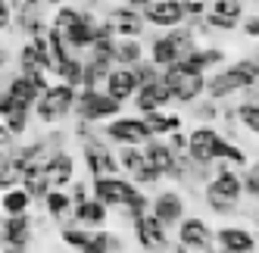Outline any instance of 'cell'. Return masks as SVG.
<instances>
[{
	"mask_svg": "<svg viewBox=\"0 0 259 253\" xmlns=\"http://www.w3.org/2000/svg\"><path fill=\"white\" fill-rule=\"evenodd\" d=\"M203 203L222 222H231L234 216H240L244 213V169L222 162L212 175V182L203 188Z\"/></svg>",
	"mask_w": 259,
	"mask_h": 253,
	"instance_id": "6da1fadb",
	"label": "cell"
},
{
	"mask_svg": "<svg viewBox=\"0 0 259 253\" xmlns=\"http://www.w3.org/2000/svg\"><path fill=\"white\" fill-rule=\"evenodd\" d=\"M50 25L72 50L81 53V57L91 53V47L97 44V34H100V19L94 16V10L75 7V4H63L60 10H53Z\"/></svg>",
	"mask_w": 259,
	"mask_h": 253,
	"instance_id": "7a4b0ae2",
	"label": "cell"
},
{
	"mask_svg": "<svg viewBox=\"0 0 259 253\" xmlns=\"http://www.w3.org/2000/svg\"><path fill=\"white\" fill-rule=\"evenodd\" d=\"M256 81H259V66H256V60L247 53V57L231 60L228 66H222L219 72H212V75L206 78V97L225 103L231 97H240Z\"/></svg>",
	"mask_w": 259,
	"mask_h": 253,
	"instance_id": "3957f363",
	"label": "cell"
},
{
	"mask_svg": "<svg viewBox=\"0 0 259 253\" xmlns=\"http://www.w3.org/2000/svg\"><path fill=\"white\" fill-rule=\"evenodd\" d=\"M75 103H78V88L66 81H53L34 106V119L41 125H50V129L63 125L66 119H75Z\"/></svg>",
	"mask_w": 259,
	"mask_h": 253,
	"instance_id": "277c9868",
	"label": "cell"
},
{
	"mask_svg": "<svg viewBox=\"0 0 259 253\" xmlns=\"http://www.w3.org/2000/svg\"><path fill=\"white\" fill-rule=\"evenodd\" d=\"M206 78H209L206 72L194 69L188 60H181L178 66H172V69L162 72V81L169 85L175 106H194L197 100L206 97Z\"/></svg>",
	"mask_w": 259,
	"mask_h": 253,
	"instance_id": "5b68a950",
	"label": "cell"
},
{
	"mask_svg": "<svg viewBox=\"0 0 259 253\" xmlns=\"http://www.w3.org/2000/svg\"><path fill=\"white\" fill-rule=\"evenodd\" d=\"M41 94L44 91L28 75L13 72L10 81L4 85V94H0V116H10V113H34V106H38Z\"/></svg>",
	"mask_w": 259,
	"mask_h": 253,
	"instance_id": "8992f818",
	"label": "cell"
},
{
	"mask_svg": "<svg viewBox=\"0 0 259 253\" xmlns=\"http://www.w3.org/2000/svg\"><path fill=\"white\" fill-rule=\"evenodd\" d=\"M103 138L113 147H147L153 141V132L144 116H116L103 125Z\"/></svg>",
	"mask_w": 259,
	"mask_h": 253,
	"instance_id": "52a82bcc",
	"label": "cell"
},
{
	"mask_svg": "<svg viewBox=\"0 0 259 253\" xmlns=\"http://www.w3.org/2000/svg\"><path fill=\"white\" fill-rule=\"evenodd\" d=\"M119 100H113L103 88H91V91H78V103H75V119H84L91 125H106L116 116H122Z\"/></svg>",
	"mask_w": 259,
	"mask_h": 253,
	"instance_id": "ba28073f",
	"label": "cell"
},
{
	"mask_svg": "<svg viewBox=\"0 0 259 253\" xmlns=\"http://www.w3.org/2000/svg\"><path fill=\"white\" fill-rule=\"evenodd\" d=\"M138 191H141V188H138L128 175L91 178V197H97L103 206H109V213H113V209H119V213H122L128 203H132V197H135Z\"/></svg>",
	"mask_w": 259,
	"mask_h": 253,
	"instance_id": "9c48e42d",
	"label": "cell"
},
{
	"mask_svg": "<svg viewBox=\"0 0 259 253\" xmlns=\"http://www.w3.org/2000/svg\"><path fill=\"white\" fill-rule=\"evenodd\" d=\"M81 162L91 178H106V175H122L119 166V147H113L106 138H97L81 147Z\"/></svg>",
	"mask_w": 259,
	"mask_h": 253,
	"instance_id": "30bf717a",
	"label": "cell"
},
{
	"mask_svg": "<svg viewBox=\"0 0 259 253\" xmlns=\"http://www.w3.org/2000/svg\"><path fill=\"white\" fill-rule=\"evenodd\" d=\"M132 234H135V244L141 253H165L175 241L169 238V225L159 222L153 213L141 216V219L132 222Z\"/></svg>",
	"mask_w": 259,
	"mask_h": 253,
	"instance_id": "8fae6325",
	"label": "cell"
},
{
	"mask_svg": "<svg viewBox=\"0 0 259 253\" xmlns=\"http://www.w3.org/2000/svg\"><path fill=\"white\" fill-rule=\"evenodd\" d=\"M175 241L191 247L194 253H215V225L206 216H188L175 228Z\"/></svg>",
	"mask_w": 259,
	"mask_h": 253,
	"instance_id": "7c38bea8",
	"label": "cell"
},
{
	"mask_svg": "<svg viewBox=\"0 0 259 253\" xmlns=\"http://www.w3.org/2000/svg\"><path fill=\"white\" fill-rule=\"evenodd\" d=\"M203 19L212 28V34H234L247 19V4H240V0H212Z\"/></svg>",
	"mask_w": 259,
	"mask_h": 253,
	"instance_id": "4fadbf2b",
	"label": "cell"
},
{
	"mask_svg": "<svg viewBox=\"0 0 259 253\" xmlns=\"http://www.w3.org/2000/svg\"><path fill=\"white\" fill-rule=\"evenodd\" d=\"M215 247L225 253H259V234L244 222H222L215 225Z\"/></svg>",
	"mask_w": 259,
	"mask_h": 253,
	"instance_id": "5bb4252c",
	"label": "cell"
},
{
	"mask_svg": "<svg viewBox=\"0 0 259 253\" xmlns=\"http://www.w3.org/2000/svg\"><path fill=\"white\" fill-rule=\"evenodd\" d=\"M150 213L159 222H165L169 228H178L181 219H188V191H178V188L156 191L153 203H150Z\"/></svg>",
	"mask_w": 259,
	"mask_h": 253,
	"instance_id": "9a60e30c",
	"label": "cell"
},
{
	"mask_svg": "<svg viewBox=\"0 0 259 253\" xmlns=\"http://www.w3.org/2000/svg\"><path fill=\"white\" fill-rule=\"evenodd\" d=\"M103 19L109 22V28L116 31V38H144L147 28H150V25H147V19H144V13L135 10V7H128V4L106 7Z\"/></svg>",
	"mask_w": 259,
	"mask_h": 253,
	"instance_id": "2e32d148",
	"label": "cell"
},
{
	"mask_svg": "<svg viewBox=\"0 0 259 253\" xmlns=\"http://www.w3.org/2000/svg\"><path fill=\"white\" fill-rule=\"evenodd\" d=\"M144 19L150 28L169 31V28H178V25L188 22V13H184L181 0H156V4H150L144 10Z\"/></svg>",
	"mask_w": 259,
	"mask_h": 253,
	"instance_id": "e0dca14e",
	"label": "cell"
},
{
	"mask_svg": "<svg viewBox=\"0 0 259 253\" xmlns=\"http://www.w3.org/2000/svg\"><path fill=\"white\" fill-rule=\"evenodd\" d=\"M132 106L138 110V116H150V113H159V110H172L175 100H172V91L162 78L153 81V85H144L138 97L132 100Z\"/></svg>",
	"mask_w": 259,
	"mask_h": 253,
	"instance_id": "ac0fdd59",
	"label": "cell"
},
{
	"mask_svg": "<svg viewBox=\"0 0 259 253\" xmlns=\"http://www.w3.org/2000/svg\"><path fill=\"white\" fill-rule=\"evenodd\" d=\"M0 241H4V247H31V241H34V219L28 213L25 216H4Z\"/></svg>",
	"mask_w": 259,
	"mask_h": 253,
	"instance_id": "d6986e66",
	"label": "cell"
},
{
	"mask_svg": "<svg viewBox=\"0 0 259 253\" xmlns=\"http://www.w3.org/2000/svg\"><path fill=\"white\" fill-rule=\"evenodd\" d=\"M103 91L113 97V100H119V103H128V100H135V97H138L141 81H138V75H135V69L116 66L113 72H109V78H106V85H103Z\"/></svg>",
	"mask_w": 259,
	"mask_h": 253,
	"instance_id": "ffe728a7",
	"label": "cell"
},
{
	"mask_svg": "<svg viewBox=\"0 0 259 253\" xmlns=\"http://www.w3.org/2000/svg\"><path fill=\"white\" fill-rule=\"evenodd\" d=\"M47 175H50V185L53 188H60V191L72 188V185L78 182V178H75V153H72L69 147L53 150V156L47 162Z\"/></svg>",
	"mask_w": 259,
	"mask_h": 253,
	"instance_id": "44dd1931",
	"label": "cell"
},
{
	"mask_svg": "<svg viewBox=\"0 0 259 253\" xmlns=\"http://www.w3.org/2000/svg\"><path fill=\"white\" fill-rule=\"evenodd\" d=\"M41 206H44V216H47V219H50L53 225H60V228L69 225L72 216H75V200H72V194H69V191H60V188H53Z\"/></svg>",
	"mask_w": 259,
	"mask_h": 253,
	"instance_id": "7402d4cb",
	"label": "cell"
},
{
	"mask_svg": "<svg viewBox=\"0 0 259 253\" xmlns=\"http://www.w3.org/2000/svg\"><path fill=\"white\" fill-rule=\"evenodd\" d=\"M144 153H147V162L169 182V175H172V169H175V162H178V153L172 150V144L165 141V138H153L150 144L144 147Z\"/></svg>",
	"mask_w": 259,
	"mask_h": 253,
	"instance_id": "603a6c76",
	"label": "cell"
},
{
	"mask_svg": "<svg viewBox=\"0 0 259 253\" xmlns=\"http://www.w3.org/2000/svg\"><path fill=\"white\" fill-rule=\"evenodd\" d=\"M228 60V50L222 47V44H200L194 53H188V63L194 66V69H200V72H206V75H212V72H219L222 66H228L225 63Z\"/></svg>",
	"mask_w": 259,
	"mask_h": 253,
	"instance_id": "cb8c5ba5",
	"label": "cell"
},
{
	"mask_svg": "<svg viewBox=\"0 0 259 253\" xmlns=\"http://www.w3.org/2000/svg\"><path fill=\"white\" fill-rule=\"evenodd\" d=\"M147 60V47L141 38H119L116 47H113V63L116 66H125V69H135L138 63Z\"/></svg>",
	"mask_w": 259,
	"mask_h": 253,
	"instance_id": "d4e9b609",
	"label": "cell"
},
{
	"mask_svg": "<svg viewBox=\"0 0 259 253\" xmlns=\"http://www.w3.org/2000/svg\"><path fill=\"white\" fill-rule=\"evenodd\" d=\"M72 222L88 225V228H103L109 222V206H103L97 197H91V200H84V203H75V216H72Z\"/></svg>",
	"mask_w": 259,
	"mask_h": 253,
	"instance_id": "484cf974",
	"label": "cell"
},
{
	"mask_svg": "<svg viewBox=\"0 0 259 253\" xmlns=\"http://www.w3.org/2000/svg\"><path fill=\"white\" fill-rule=\"evenodd\" d=\"M144 119H147V125H150L153 138H169L175 132H184V116L178 110H159V113H150Z\"/></svg>",
	"mask_w": 259,
	"mask_h": 253,
	"instance_id": "4316f807",
	"label": "cell"
},
{
	"mask_svg": "<svg viewBox=\"0 0 259 253\" xmlns=\"http://www.w3.org/2000/svg\"><path fill=\"white\" fill-rule=\"evenodd\" d=\"M78 253H125V238L116 228H97L94 241Z\"/></svg>",
	"mask_w": 259,
	"mask_h": 253,
	"instance_id": "83f0119b",
	"label": "cell"
},
{
	"mask_svg": "<svg viewBox=\"0 0 259 253\" xmlns=\"http://www.w3.org/2000/svg\"><path fill=\"white\" fill-rule=\"evenodd\" d=\"M0 206H4V216H25L34 200H31V194L19 185V188H7L4 197H0Z\"/></svg>",
	"mask_w": 259,
	"mask_h": 253,
	"instance_id": "f1b7e54d",
	"label": "cell"
},
{
	"mask_svg": "<svg viewBox=\"0 0 259 253\" xmlns=\"http://www.w3.org/2000/svg\"><path fill=\"white\" fill-rule=\"evenodd\" d=\"M188 119H191L194 125H219V122H222V103L203 97V100H197L194 106H188Z\"/></svg>",
	"mask_w": 259,
	"mask_h": 253,
	"instance_id": "f546056e",
	"label": "cell"
},
{
	"mask_svg": "<svg viewBox=\"0 0 259 253\" xmlns=\"http://www.w3.org/2000/svg\"><path fill=\"white\" fill-rule=\"evenodd\" d=\"M94 234H97V228H88V225H78V222H69V225H63L60 228V241L69 247V250H84L91 241H94Z\"/></svg>",
	"mask_w": 259,
	"mask_h": 253,
	"instance_id": "4dcf8cb0",
	"label": "cell"
},
{
	"mask_svg": "<svg viewBox=\"0 0 259 253\" xmlns=\"http://www.w3.org/2000/svg\"><path fill=\"white\" fill-rule=\"evenodd\" d=\"M0 119H4V132H10L13 138H25L31 122H38L34 113H10V116H0Z\"/></svg>",
	"mask_w": 259,
	"mask_h": 253,
	"instance_id": "1f68e13d",
	"label": "cell"
},
{
	"mask_svg": "<svg viewBox=\"0 0 259 253\" xmlns=\"http://www.w3.org/2000/svg\"><path fill=\"white\" fill-rule=\"evenodd\" d=\"M237 119H240V129H244L250 138H259V106L237 103Z\"/></svg>",
	"mask_w": 259,
	"mask_h": 253,
	"instance_id": "d6a6232c",
	"label": "cell"
},
{
	"mask_svg": "<svg viewBox=\"0 0 259 253\" xmlns=\"http://www.w3.org/2000/svg\"><path fill=\"white\" fill-rule=\"evenodd\" d=\"M244 197L259 206V169L253 166V162L244 169Z\"/></svg>",
	"mask_w": 259,
	"mask_h": 253,
	"instance_id": "836d02e7",
	"label": "cell"
},
{
	"mask_svg": "<svg viewBox=\"0 0 259 253\" xmlns=\"http://www.w3.org/2000/svg\"><path fill=\"white\" fill-rule=\"evenodd\" d=\"M135 75H138V81H141V88H144V85L159 81V78H162V69H159L156 63H150V60H144V63L135 66Z\"/></svg>",
	"mask_w": 259,
	"mask_h": 253,
	"instance_id": "e575fe53",
	"label": "cell"
},
{
	"mask_svg": "<svg viewBox=\"0 0 259 253\" xmlns=\"http://www.w3.org/2000/svg\"><path fill=\"white\" fill-rule=\"evenodd\" d=\"M240 38H244V41H253V44H259V13H247L244 25H240Z\"/></svg>",
	"mask_w": 259,
	"mask_h": 253,
	"instance_id": "d590c367",
	"label": "cell"
},
{
	"mask_svg": "<svg viewBox=\"0 0 259 253\" xmlns=\"http://www.w3.org/2000/svg\"><path fill=\"white\" fill-rule=\"evenodd\" d=\"M212 0H181V7L184 13H188V19H200V16H206Z\"/></svg>",
	"mask_w": 259,
	"mask_h": 253,
	"instance_id": "8d00e7d4",
	"label": "cell"
},
{
	"mask_svg": "<svg viewBox=\"0 0 259 253\" xmlns=\"http://www.w3.org/2000/svg\"><path fill=\"white\" fill-rule=\"evenodd\" d=\"M69 194H72V200H75V203L91 200V182H81V178H78V182L69 188Z\"/></svg>",
	"mask_w": 259,
	"mask_h": 253,
	"instance_id": "74e56055",
	"label": "cell"
},
{
	"mask_svg": "<svg viewBox=\"0 0 259 253\" xmlns=\"http://www.w3.org/2000/svg\"><path fill=\"white\" fill-rule=\"evenodd\" d=\"M240 103H253V106H259V81H256L253 88H247L244 94H240Z\"/></svg>",
	"mask_w": 259,
	"mask_h": 253,
	"instance_id": "f35d334b",
	"label": "cell"
},
{
	"mask_svg": "<svg viewBox=\"0 0 259 253\" xmlns=\"http://www.w3.org/2000/svg\"><path fill=\"white\" fill-rule=\"evenodd\" d=\"M125 4H128V7H135V10H141V13H144V10H147V7H150V4H156V0H125Z\"/></svg>",
	"mask_w": 259,
	"mask_h": 253,
	"instance_id": "ab89813d",
	"label": "cell"
},
{
	"mask_svg": "<svg viewBox=\"0 0 259 253\" xmlns=\"http://www.w3.org/2000/svg\"><path fill=\"white\" fill-rule=\"evenodd\" d=\"M165 253H194V250H191V247H184V244H178V241H175V244H172L169 250H165Z\"/></svg>",
	"mask_w": 259,
	"mask_h": 253,
	"instance_id": "60d3db41",
	"label": "cell"
},
{
	"mask_svg": "<svg viewBox=\"0 0 259 253\" xmlns=\"http://www.w3.org/2000/svg\"><path fill=\"white\" fill-rule=\"evenodd\" d=\"M103 4H119V0H88V10H97V7H103Z\"/></svg>",
	"mask_w": 259,
	"mask_h": 253,
	"instance_id": "b9f144b4",
	"label": "cell"
},
{
	"mask_svg": "<svg viewBox=\"0 0 259 253\" xmlns=\"http://www.w3.org/2000/svg\"><path fill=\"white\" fill-rule=\"evenodd\" d=\"M0 253H28V247H4Z\"/></svg>",
	"mask_w": 259,
	"mask_h": 253,
	"instance_id": "7bdbcfd3",
	"label": "cell"
},
{
	"mask_svg": "<svg viewBox=\"0 0 259 253\" xmlns=\"http://www.w3.org/2000/svg\"><path fill=\"white\" fill-rule=\"evenodd\" d=\"M250 219H253V228H256V234H259V206L250 213Z\"/></svg>",
	"mask_w": 259,
	"mask_h": 253,
	"instance_id": "ee69618b",
	"label": "cell"
},
{
	"mask_svg": "<svg viewBox=\"0 0 259 253\" xmlns=\"http://www.w3.org/2000/svg\"><path fill=\"white\" fill-rule=\"evenodd\" d=\"M63 4H69V0H47V7H53V10H60Z\"/></svg>",
	"mask_w": 259,
	"mask_h": 253,
	"instance_id": "f6af8a7d",
	"label": "cell"
},
{
	"mask_svg": "<svg viewBox=\"0 0 259 253\" xmlns=\"http://www.w3.org/2000/svg\"><path fill=\"white\" fill-rule=\"evenodd\" d=\"M250 57L256 60V66H259V44H253V50H250Z\"/></svg>",
	"mask_w": 259,
	"mask_h": 253,
	"instance_id": "bcb514c9",
	"label": "cell"
},
{
	"mask_svg": "<svg viewBox=\"0 0 259 253\" xmlns=\"http://www.w3.org/2000/svg\"><path fill=\"white\" fill-rule=\"evenodd\" d=\"M240 4H259V0H240Z\"/></svg>",
	"mask_w": 259,
	"mask_h": 253,
	"instance_id": "7dc6e473",
	"label": "cell"
},
{
	"mask_svg": "<svg viewBox=\"0 0 259 253\" xmlns=\"http://www.w3.org/2000/svg\"><path fill=\"white\" fill-rule=\"evenodd\" d=\"M253 166H256V169H259V156H256V159H253Z\"/></svg>",
	"mask_w": 259,
	"mask_h": 253,
	"instance_id": "c3c4849f",
	"label": "cell"
}]
</instances>
